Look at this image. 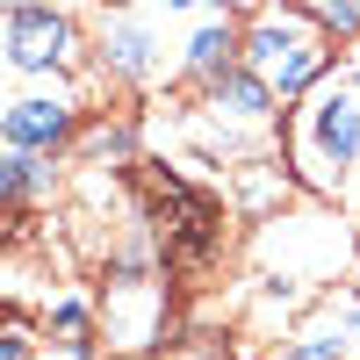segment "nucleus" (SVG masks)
Segmentation results:
<instances>
[{
  "label": "nucleus",
  "mask_w": 360,
  "mask_h": 360,
  "mask_svg": "<svg viewBox=\"0 0 360 360\" xmlns=\"http://www.w3.org/2000/svg\"><path fill=\"white\" fill-rule=\"evenodd\" d=\"M332 44H339V37L303 8V0L259 8V15L245 22V65L274 86L281 101H303V94H317V86L339 72V51H332Z\"/></svg>",
  "instance_id": "1"
},
{
  "label": "nucleus",
  "mask_w": 360,
  "mask_h": 360,
  "mask_svg": "<svg viewBox=\"0 0 360 360\" xmlns=\"http://www.w3.org/2000/svg\"><path fill=\"white\" fill-rule=\"evenodd\" d=\"M303 188L339 195V180L360 166V86L353 79H324L317 94L295 101V137H288Z\"/></svg>",
  "instance_id": "2"
},
{
  "label": "nucleus",
  "mask_w": 360,
  "mask_h": 360,
  "mask_svg": "<svg viewBox=\"0 0 360 360\" xmlns=\"http://www.w3.org/2000/svg\"><path fill=\"white\" fill-rule=\"evenodd\" d=\"M144 202H152L159 217V245H166V266H180V274H195V266H209L224 252V202L188 188V180H173L159 166H144Z\"/></svg>",
  "instance_id": "3"
},
{
  "label": "nucleus",
  "mask_w": 360,
  "mask_h": 360,
  "mask_svg": "<svg viewBox=\"0 0 360 360\" xmlns=\"http://www.w3.org/2000/svg\"><path fill=\"white\" fill-rule=\"evenodd\" d=\"M0 51H8L15 79H65L86 58V37H79V22L58 8V0H8Z\"/></svg>",
  "instance_id": "4"
},
{
  "label": "nucleus",
  "mask_w": 360,
  "mask_h": 360,
  "mask_svg": "<svg viewBox=\"0 0 360 360\" xmlns=\"http://www.w3.org/2000/svg\"><path fill=\"white\" fill-rule=\"evenodd\" d=\"M72 137H79V101L65 94V86H51V79L8 94V108H0V144H8V152H44V159H58Z\"/></svg>",
  "instance_id": "5"
},
{
  "label": "nucleus",
  "mask_w": 360,
  "mask_h": 360,
  "mask_svg": "<svg viewBox=\"0 0 360 360\" xmlns=\"http://www.w3.org/2000/svg\"><path fill=\"white\" fill-rule=\"evenodd\" d=\"M202 115H217V123H231V130H274V115H281V94L266 86L245 58H238L231 72H217V79H202Z\"/></svg>",
  "instance_id": "6"
},
{
  "label": "nucleus",
  "mask_w": 360,
  "mask_h": 360,
  "mask_svg": "<svg viewBox=\"0 0 360 360\" xmlns=\"http://www.w3.org/2000/svg\"><path fill=\"white\" fill-rule=\"evenodd\" d=\"M94 44H101L108 79H152V72H159V37H152V22L130 15V8H101Z\"/></svg>",
  "instance_id": "7"
},
{
  "label": "nucleus",
  "mask_w": 360,
  "mask_h": 360,
  "mask_svg": "<svg viewBox=\"0 0 360 360\" xmlns=\"http://www.w3.org/2000/svg\"><path fill=\"white\" fill-rule=\"evenodd\" d=\"M238 58H245V29H238V15H209L195 37H188V79L202 86V79L231 72Z\"/></svg>",
  "instance_id": "8"
},
{
  "label": "nucleus",
  "mask_w": 360,
  "mask_h": 360,
  "mask_svg": "<svg viewBox=\"0 0 360 360\" xmlns=\"http://www.w3.org/2000/svg\"><path fill=\"white\" fill-rule=\"evenodd\" d=\"M0 195H8V209L22 217L29 202H51L58 195V166L44 152H8V159H0Z\"/></svg>",
  "instance_id": "9"
},
{
  "label": "nucleus",
  "mask_w": 360,
  "mask_h": 360,
  "mask_svg": "<svg viewBox=\"0 0 360 360\" xmlns=\"http://www.w3.org/2000/svg\"><path fill=\"white\" fill-rule=\"evenodd\" d=\"M79 144H86V159H101V166H137V123H94V130H79Z\"/></svg>",
  "instance_id": "10"
},
{
  "label": "nucleus",
  "mask_w": 360,
  "mask_h": 360,
  "mask_svg": "<svg viewBox=\"0 0 360 360\" xmlns=\"http://www.w3.org/2000/svg\"><path fill=\"white\" fill-rule=\"evenodd\" d=\"M8 360H29V324H22V317L8 324Z\"/></svg>",
  "instance_id": "11"
},
{
  "label": "nucleus",
  "mask_w": 360,
  "mask_h": 360,
  "mask_svg": "<svg viewBox=\"0 0 360 360\" xmlns=\"http://www.w3.org/2000/svg\"><path fill=\"white\" fill-rule=\"evenodd\" d=\"M209 8H217V15H238V8H245V15H259L266 0H209Z\"/></svg>",
  "instance_id": "12"
},
{
  "label": "nucleus",
  "mask_w": 360,
  "mask_h": 360,
  "mask_svg": "<svg viewBox=\"0 0 360 360\" xmlns=\"http://www.w3.org/2000/svg\"><path fill=\"white\" fill-rule=\"evenodd\" d=\"M152 8H166V15H188V8H202V0H152Z\"/></svg>",
  "instance_id": "13"
},
{
  "label": "nucleus",
  "mask_w": 360,
  "mask_h": 360,
  "mask_svg": "<svg viewBox=\"0 0 360 360\" xmlns=\"http://www.w3.org/2000/svg\"><path fill=\"white\" fill-rule=\"evenodd\" d=\"M303 8H310V15H317V22H324V15H332V8H339V0H303Z\"/></svg>",
  "instance_id": "14"
},
{
  "label": "nucleus",
  "mask_w": 360,
  "mask_h": 360,
  "mask_svg": "<svg viewBox=\"0 0 360 360\" xmlns=\"http://www.w3.org/2000/svg\"><path fill=\"white\" fill-rule=\"evenodd\" d=\"M346 79H353V86H360V65H353V72H346Z\"/></svg>",
  "instance_id": "15"
}]
</instances>
